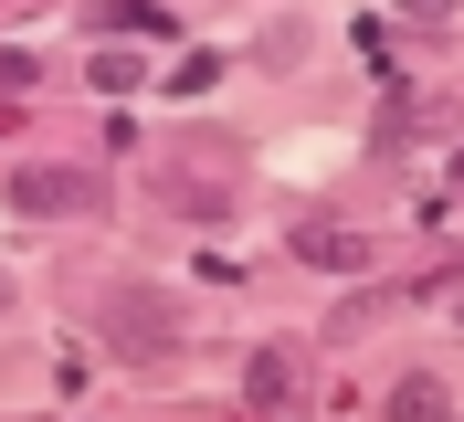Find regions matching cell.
<instances>
[{"mask_svg": "<svg viewBox=\"0 0 464 422\" xmlns=\"http://www.w3.org/2000/svg\"><path fill=\"white\" fill-rule=\"evenodd\" d=\"M95 317H106V348H127V359H169L179 348V296L148 275H106Z\"/></svg>", "mask_w": 464, "mask_h": 422, "instance_id": "obj_1", "label": "cell"}, {"mask_svg": "<svg viewBox=\"0 0 464 422\" xmlns=\"http://www.w3.org/2000/svg\"><path fill=\"white\" fill-rule=\"evenodd\" d=\"M11 201H22V211H85L95 180H85V169H22V180H11Z\"/></svg>", "mask_w": 464, "mask_h": 422, "instance_id": "obj_2", "label": "cell"}, {"mask_svg": "<svg viewBox=\"0 0 464 422\" xmlns=\"http://www.w3.org/2000/svg\"><path fill=\"white\" fill-rule=\"evenodd\" d=\"M391 422H454V401H443V380H433V369H411L401 391H391Z\"/></svg>", "mask_w": 464, "mask_h": 422, "instance_id": "obj_3", "label": "cell"}, {"mask_svg": "<svg viewBox=\"0 0 464 422\" xmlns=\"http://www.w3.org/2000/svg\"><path fill=\"white\" fill-rule=\"evenodd\" d=\"M295 253H306V264H359V243H348V232H327V222L295 232Z\"/></svg>", "mask_w": 464, "mask_h": 422, "instance_id": "obj_4", "label": "cell"}, {"mask_svg": "<svg viewBox=\"0 0 464 422\" xmlns=\"http://www.w3.org/2000/svg\"><path fill=\"white\" fill-rule=\"evenodd\" d=\"M295 391V359H285V348H264V359H254V401H285Z\"/></svg>", "mask_w": 464, "mask_h": 422, "instance_id": "obj_5", "label": "cell"}, {"mask_svg": "<svg viewBox=\"0 0 464 422\" xmlns=\"http://www.w3.org/2000/svg\"><path fill=\"white\" fill-rule=\"evenodd\" d=\"M0 95H32V54H0Z\"/></svg>", "mask_w": 464, "mask_h": 422, "instance_id": "obj_6", "label": "cell"}, {"mask_svg": "<svg viewBox=\"0 0 464 422\" xmlns=\"http://www.w3.org/2000/svg\"><path fill=\"white\" fill-rule=\"evenodd\" d=\"M0 307H11V275H0Z\"/></svg>", "mask_w": 464, "mask_h": 422, "instance_id": "obj_7", "label": "cell"}]
</instances>
